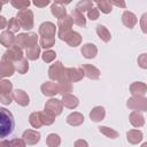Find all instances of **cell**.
<instances>
[{
    "label": "cell",
    "instance_id": "c3c4849f",
    "mask_svg": "<svg viewBox=\"0 0 147 147\" xmlns=\"http://www.w3.org/2000/svg\"><path fill=\"white\" fill-rule=\"evenodd\" d=\"M75 147H88V144H87V141L86 140H84V139H77L76 141H75V145H74Z\"/></svg>",
    "mask_w": 147,
    "mask_h": 147
},
{
    "label": "cell",
    "instance_id": "ac0fdd59",
    "mask_svg": "<svg viewBox=\"0 0 147 147\" xmlns=\"http://www.w3.org/2000/svg\"><path fill=\"white\" fill-rule=\"evenodd\" d=\"M80 52H82V54L85 59H94L98 54V48L94 44L88 42V44H85V45L82 46Z\"/></svg>",
    "mask_w": 147,
    "mask_h": 147
},
{
    "label": "cell",
    "instance_id": "ba28073f",
    "mask_svg": "<svg viewBox=\"0 0 147 147\" xmlns=\"http://www.w3.org/2000/svg\"><path fill=\"white\" fill-rule=\"evenodd\" d=\"M64 67H63V64H62V62H60V61H56L55 63H53L51 67H49V69H48V77L52 79V80H60V78H61V76H62V74H63V71H64Z\"/></svg>",
    "mask_w": 147,
    "mask_h": 147
},
{
    "label": "cell",
    "instance_id": "cb8c5ba5",
    "mask_svg": "<svg viewBox=\"0 0 147 147\" xmlns=\"http://www.w3.org/2000/svg\"><path fill=\"white\" fill-rule=\"evenodd\" d=\"M126 139L130 144L137 145L142 140V132L140 130H130L126 133Z\"/></svg>",
    "mask_w": 147,
    "mask_h": 147
},
{
    "label": "cell",
    "instance_id": "f907efd6",
    "mask_svg": "<svg viewBox=\"0 0 147 147\" xmlns=\"http://www.w3.org/2000/svg\"><path fill=\"white\" fill-rule=\"evenodd\" d=\"M111 5H115L117 7H122V8H125V2L124 1H121V2H117V1H110Z\"/></svg>",
    "mask_w": 147,
    "mask_h": 147
},
{
    "label": "cell",
    "instance_id": "d6a6232c",
    "mask_svg": "<svg viewBox=\"0 0 147 147\" xmlns=\"http://www.w3.org/2000/svg\"><path fill=\"white\" fill-rule=\"evenodd\" d=\"M40 117H41V121H42L44 125H52L55 122L56 116L53 115L52 113L47 111V110H44V111H40Z\"/></svg>",
    "mask_w": 147,
    "mask_h": 147
},
{
    "label": "cell",
    "instance_id": "52a82bcc",
    "mask_svg": "<svg viewBox=\"0 0 147 147\" xmlns=\"http://www.w3.org/2000/svg\"><path fill=\"white\" fill-rule=\"evenodd\" d=\"M45 110L52 113L55 116H59L62 113V110H63V103H62L61 100L55 99V98H52L48 101H46V103H45Z\"/></svg>",
    "mask_w": 147,
    "mask_h": 147
},
{
    "label": "cell",
    "instance_id": "816d5d0a",
    "mask_svg": "<svg viewBox=\"0 0 147 147\" xmlns=\"http://www.w3.org/2000/svg\"><path fill=\"white\" fill-rule=\"evenodd\" d=\"M6 24H8V23L6 22V18H5L3 16H0V28H1V29L6 28Z\"/></svg>",
    "mask_w": 147,
    "mask_h": 147
},
{
    "label": "cell",
    "instance_id": "681fc988",
    "mask_svg": "<svg viewBox=\"0 0 147 147\" xmlns=\"http://www.w3.org/2000/svg\"><path fill=\"white\" fill-rule=\"evenodd\" d=\"M51 2L48 1V0H45V1H33V5L36 6V7H40V8H42V7H46L47 5H49Z\"/></svg>",
    "mask_w": 147,
    "mask_h": 147
},
{
    "label": "cell",
    "instance_id": "f6af8a7d",
    "mask_svg": "<svg viewBox=\"0 0 147 147\" xmlns=\"http://www.w3.org/2000/svg\"><path fill=\"white\" fill-rule=\"evenodd\" d=\"M99 15H100V10L98 9V7H93L91 8L88 11H87V17L91 20V21H95L99 18Z\"/></svg>",
    "mask_w": 147,
    "mask_h": 147
},
{
    "label": "cell",
    "instance_id": "ee69618b",
    "mask_svg": "<svg viewBox=\"0 0 147 147\" xmlns=\"http://www.w3.org/2000/svg\"><path fill=\"white\" fill-rule=\"evenodd\" d=\"M26 146V142L24 141V139L22 138H15V139H11L9 141V147H25Z\"/></svg>",
    "mask_w": 147,
    "mask_h": 147
},
{
    "label": "cell",
    "instance_id": "484cf974",
    "mask_svg": "<svg viewBox=\"0 0 147 147\" xmlns=\"http://www.w3.org/2000/svg\"><path fill=\"white\" fill-rule=\"evenodd\" d=\"M71 18L74 21L75 24L79 25V26H85L86 25V18L84 16V14L82 11H79L78 9H72L71 11Z\"/></svg>",
    "mask_w": 147,
    "mask_h": 147
},
{
    "label": "cell",
    "instance_id": "83f0119b",
    "mask_svg": "<svg viewBox=\"0 0 147 147\" xmlns=\"http://www.w3.org/2000/svg\"><path fill=\"white\" fill-rule=\"evenodd\" d=\"M29 123L34 129H39L41 125H44L42 124V121H41V117H40V111H33V113H31L30 116H29Z\"/></svg>",
    "mask_w": 147,
    "mask_h": 147
},
{
    "label": "cell",
    "instance_id": "7dc6e473",
    "mask_svg": "<svg viewBox=\"0 0 147 147\" xmlns=\"http://www.w3.org/2000/svg\"><path fill=\"white\" fill-rule=\"evenodd\" d=\"M140 28L144 33H147V13L142 14L140 17Z\"/></svg>",
    "mask_w": 147,
    "mask_h": 147
},
{
    "label": "cell",
    "instance_id": "277c9868",
    "mask_svg": "<svg viewBox=\"0 0 147 147\" xmlns=\"http://www.w3.org/2000/svg\"><path fill=\"white\" fill-rule=\"evenodd\" d=\"M72 24H74V21L71 18V15H67L62 20H59V22H57V28H59L57 34H59V38L61 40L64 41L65 38H67V36L72 31L71 30Z\"/></svg>",
    "mask_w": 147,
    "mask_h": 147
},
{
    "label": "cell",
    "instance_id": "4fadbf2b",
    "mask_svg": "<svg viewBox=\"0 0 147 147\" xmlns=\"http://www.w3.org/2000/svg\"><path fill=\"white\" fill-rule=\"evenodd\" d=\"M130 92L132 96H144L147 92V85L142 82H134L130 85Z\"/></svg>",
    "mask_w": 147,
    "mask_h": 147
},
{
    "label": "cell",
    "instance_id": "8992f818",
    "mask_svg": "<svg viewBox=\"0 0 147 147\" xmlns=\"http://www.w3.org/2000/svg\"><path fill=\"white\" fill-rule=\"evenodd\" d=\"M2 59L3 60H8L10 62H18L20 60L23 59V51L21 47H18L17 45H14L11 46L10 48H8L5 54L2 55Z\"/></svg>",
    "mask_w": 147,
    "mask_h": 147
},
{
    "label": "cell",
    "instance_id": "7a4b0ae2",
    "mask_svg": "<svg viewBox=\"0 0 147 147\" xmlns=\"http://www.w3.org/2000/svg\"><path fill=\"white\" fill-rule=\"evenodd\" d=\"M16 18H17L22 29L28 31V30H31L33 28V13L31 9L18 10Z\"/></svg>",
    "mask_w": 147,
    "mask_h": 147
},
{
    "label": "cell",
    "instance_id": "836d02e7",
    "mask_svg": "<svg viewBox=\"0 0 147 147\" xmlns=\"http://www.w3.org/2000/svg\"><path fill=\"white\" fill-rule=\"evenodd\" d=\"M15 68H16L18 74H21V75L26 74L28 70H29V62H28V60L23 57L22 60H20L18 62L15 63Z\"/></svg>",
    "mask_w": 147,
    "mask_h": 147
},
{
    "label": "cell",
    "instance_id": "30bf717a",
    "mask_svg": "<svg viewBox=\"0 0 147 147\" xmlns=\"http://www.w3.org/2000/svg\"><path fill=\"white\" fill-rule=\"evenodd\" d=\"M22 138L24 139V141L28 144V145H36L39 142L40 140V133L36 130H31V129H28L23 132L22 134Z\"/></svg>",
    "mask_w": 147,
    "mask_h": 147
},
{
    "label": "cell",
    "instance_id": "8d00e7d4",
    "mask_svg": "<svg viewBox=\"0 0 147 147\" xmlns=\"http://www.w3.org/2000/svg\"><path fill=\"white\" fill-rule=\"evenodd\" d=\"M39 42H40V47H42L45 49H49L51 47L54 46L55 39L53 37H41L40 40H39Z\"/></svg>",
    "mask_w": 147,
    "mask_h": 147
},
{
    "label": "cell",
    "instance_id": "d6986e66",
    "mask_svg": "<svg viewBox=\"0 0 147 147\" xmlns=\"http://www.w3.org/2000/svg\"><path fill=\"white\" fill-rule=\"evenodd\" d=\"M122 22H123V24H124L126 28L132 29V28H134V25L137 24L138 20H137V16H136L132 11L125 10V11L123 13V15H122Z\"/></svg>",
    "mask_w": 147,
    "mask_h": 147
},
{
    "label": "cell",
    "instance_id": "9c48e42d",
    "mask_svg": "<svg viewBox=\"0 0 147 147\" xmlns=\"http://www.w3.org/2000/svg\"><path fill=\"white\" fill-rule=\"evenodd\" d=\"M56 26L52 22H44L39 26V34L41 37H55Z\"/></svg>",
    "mask_w": 147,
    "mask_h": 147
},
{
    "label": "cell",
    "instance_id": "e575fe53",
    "mask_svg": "<svg viewBox=\"0 0 147 147\" xmlns=\"http://www.w3.org/2000/svg\"><path fill=\"white\" fill-rule=\"evenodd\" d=\"M93 5H94V2L91 0H83L77 3L76 9H78L79 11H82L84 14V11H88L91 8H93Z\"/></svg>",
    "mask_w": 147,
    "mask_h": 147
},
{
    "label": "cell",
    "instance_id": "ab89813d",
    "mask_svg": "<svg viewBox=\"0 0 147 147\" xmlns=\"http://www.w3.org/2000/svg\"><path fill=\"white\" fill-rule=\"evenodd\" d=\"M11 90H13V84L9 80L2 79L0 82V94H3V93H13Z\"/></svg>",
    "mask_w": 147,
    "mask_h": 147
},
{
    "label": "cell",
    "instance_id": "d590c367",
    "mask_svg": "<svg viewBox=\"0 0 147 147\" xmlns=\"http://www.w3.org/2000/svg\"><path fill=\"white\" fill-rule=\"evenodd\" d=\"M99 131H100L102 134H105L106 137L110 138V139H116V138L118 137V132L115 131L114 129L108 127V126H99Z\"/></svg>",
    "mask_w": 147,
    "mask_h": 147
},
{
    "label": "cell",
    "instance_id": "e0dca14e",
    "mask_svg": "<svg viewBox=\"0 0 147 147\" xmlns=\"http://www.w3.org/2000/svg\"><path fill=\"white\" fill-rule=\"evenodd\" d=\"M82 69L84 70V74H85V76L87 77V78H90V79H93V80H96V79H99L100 78V70L96 68V67H94V65H92V64H83L82 65Z\"/></svg>",
    "mask_w": 147,
    "mask_h": 147
},
{
    "label": "cell",
    "instance_id": "b9f144b4",
    "mask_svg": "<svg viewBox=\"0 0 147 147\" xmlns=\"http://www.w3.org/2000/svg\"><path fill=\"white\" fill-rule=\"evenodd\" d=\"M38 36L34 32H30L26 36V48H30L34 45H38Z\"/></svg>",
    "mask_w": 147,
    "mask_h": 147
},
{
    "label": "cell",
    "instance_id": "6da1fadb",
    "mask_svg": "<svg viewBox=\"0 0 147 147\" xmlns=\"http://www.w3.org/2000/svg\"><path fill=\"white\" fill-rule=\"evenodd\" d=\"M0 132L1 137L6 138L8 134L11 133L14 127V118L10 111H8L6 108L0 109Z\"/></svg>",
    "mask_w": 147,
    "mask_h": 147
},
{
    "label": "cell",
    "instance_id": "4316f807",
    "mask_svg": "<svg viewBox=\"0 0 147 147\" xmlns=\"http://www.w3.org/2000/svg\"><path fill=\"white\" fill-rule=\"evenodd\" d=\"M96 33L99 36V38L105 41V42H108L110 39H111V34L109 32V30L105 26V25H101V24H98L96 25Z\"/></svg>",
    "mask_w": 147,
    "mask_h": 147
},
{
    "label": "cell",
    "instance_id": "bcb514c9",
    "mask_svg": "<svg viewBox=\"0 0 147 147\" xmlns=\"http://www.w3.org/2000/svg\"><path fill=\"white\" fill-rule=\"evenodd\" d=\"M138 65L142 69H147V53H142L138 56Z\"/></svg>",
    "mask_w": 147,
    "mask_h": 147
},
{
    "label": "cell",
    "instance_id": "3957f363",
    "mask_svg": "<svg viewBox=\"0 0 147 147\" xmlns=\"http://www.w3.org/2000/svg\"><path fill=\"white\" fill-rule=\"evenodd\" d=\"M84 76H85V74L82 68H65L59 82L65 80V82L75 83V82L82 80Z\"/></svg>",
    "mask_w": 147,
    "mask_h": 147
},
{
    "label": "cell",
    "instance_id": "f35d334b",
    "mask_svg": "<svg viewBox=\"0 0 147 147\" xmlns=\"http://www.w3.org/2000/svg\"><path fill=\"white\" fill-rule=\"evenodd\" d=\"M7 29H8V31H10V32L14 33V32H17V31H18L20 29H22V28H21V25H20L17 18H16V17H11V18L8 21Z\"/></svg>",
    "mask_w": 147,
    "mask_h": 147
},
{
    "label": "cell",
    "instance_id": "603a6c76",
    "mask_svg": "<svg viewBox=\"0 0 147 147\" xmlns=\"http://www.w3.org/2000/svg\"><path fill=\"white\" fill-rule=\"evenodd\" d=\"M62 103L65 108H69V109H75L78 105H79V100L77 96L72 95V94H67L64 96H62Z\"/></svg>",
    "mask_w": 147,
    "mask_h": 147
},
{
    "label": "cell",
    "instance_id": "74e56055",
    "mask_svg": "<svg viewBox=\"0 0 147 147\" xmlns=\"http://www.w3.org/2000/svg\"><path fill=\"white\" fill-rule=\"evenodd\" d=\"M11 6L15 7L16 9H20V10H24V9H28V7L30 6V1L29 0H11L10 1Z\"/></svg>",
    "mask_w": 147,
    "mask_h": 147
},
{
    "label": "cell",
    "instance_id": "5bb4252c",
    "mask_svg": "<svg viewBox=\"0 0 147 147\" xmlns=\"http://www.w3.org/2000/svg\"><path fill=\"white\" fill-rule=\"evenodd\" d=\"M13 95H14V100L16 101V103L22 107H26L30 103V98H29L28 93L24 92L23 90H18V88L15 90L13 92Z\"/></svg>",
    "mask_w": 147,
    "mask_h": 147
},
{
    "label": "cell",
    "instance_id": "db71d44e",
    "mask_svg": "<svg viewBox=\"0 0 147 147\" xmlns=\"http://www.w3.org/2000/svg\"><path fill=\"white\" fill-rule=\"evenodd\" d=\"M140 147H147V141H146V142H144V144H142Z\"/></svg>",
    "mask_w": 147,
    "mask_h": 147
},
{
    "label": "cell",
    "instance_id": "f5cc1de1",
    "mask_svg": "<svg viewBox=\"0 0 147 147\" xmlns=\"http://www.w3.org/2000/svg\"><path fill=\"white\" fill-rule=\"evenodd\" d=\"M0 147H9V141L8 140H2L0 142Z\"/></svg>",
    "mask_w": 147,
    "mask_h": 147
},
{
    "label": "cell",
    "instance_id": "f1b7e54d",
    "mask_svg": "<svg viewBox=\"0 0 147 147\" xmlns=\"http://www.w3.org/2000/svg\"><path fill=\"white\" fill-rule=\"evenodd\" d=\"M57 88H59V94L64 96L67 94H70V92L72 91V85L70 82L61 80V82H57Z\"/></svg>",
    "mask_w": 147,
    "mask_h": 147
},
{
    "label": "cell",
    "instance_id": "5b68a950",
    "mask_svg": "<svg viewBox=\"0 0 147 147\" xmlns=\"http://www.w3.org/2000/svg\"><path fill=\"white\" fill-rule=\"evenodd\" d=\"M127 108L136 111H147V98L145 96H132L126 102Z\"/></svg>",
    "mask_w": 147,
    "mask_h": 147
},
{
    "label": "cell",
    "instance_id": "44dd1931",
    "mask_svg": "<svg viewBox=\"0 0 147 147\" xmlns=\"http://www.w3.org/2000/svg\"><path fill=\"white\" fill-rule=\"evenodd\" d=\"M67 123L71 126H78L84 123V116L78 111H74L67 116Z\"/></svg>",
    "mask_w": 147,
    "mask_h": 147
},
{
    "label": "cell",
    "instance_id": "1f68e13d",
    "mask_svg": "<svg viewBox=\"0 0 147 147\" xmlns=\"http://www.w3.org/2000/svg\"><path fill=\"white\" fill-rule=\"evenodd\" d=\"M95 3H96V6H98V9L99 10H101V13H103V14H109L113 9V5H111V2L110 1H108V0H101V1H95Z\"/></svg>",
    "mask_w": 147,
    "mask_h": 147
},
{
    "label": "cell",
    "instance_id": "8fae6325",
    "mask_svg": "<svg viewBox=\"0 0 147 147\" xmlns=\"http://www.w3.org/2000/svg\"><path fill=\"white\" fill-rule=\"evenodd\" d=\"M15 70H16V68H15V65H14L13 62H10V61H8V60L1 59L0 75H1L2 78H5V77H10V76L14 74Z\"/></svg>",
    "mask_w": 147,
    "mask_h": 147
},
{
    "label": "cell",
    "instance_id": "9a60e30c",
    "mask_svg": "<svg viewBox=\"0 0 147 147\" xmlns=\"http://www.w3.org/2000/svg\"><path fill=\"white\" fill-rule=\"evenodd\" d=\"M51 11H52L53 16H55V17L59 18V20H62L63 17L67 16L65 7H64L63 2H60V1H56V2H53V3H52V6H51Z\"/></svg>",
    "mask_w": 147,
    "mask_h": 147
},
{
    "label": "cell",
    "instance_id": "2e32d148",
    "mask_svg": "<svg viewBox=\"0 0 147 147\" xmlns=\"http://www.w3.org/2000/svg\"><path fill=\"white\" fill-rule=\"evenodd\" d=\"M15 40H16V36H14L13 32L10 31H2L0 34V42L2 46L5 47H11L15 45Z\"/></svg>",
    "mask_w": 147,
    "mask_h": 147
},
{
    "label": "cell",
    "instance_id": "4dcf8cb0",
    "mask_svg": "<svg viewBox=\"0 0 147 147\" xmlns=\"http://www.w3.org/2000/svg\"><path fill=\"white\" fill-rule=\"evenodd\" d=\"M46 144L48 147H59L61 145V138L56 133H51L46 138Z\"/></svg>",
    "mask_w": 147,
    "mask_h": 147
},
{
    "label": "cell",
    "instance_id": "d4e9b609",
    "mask_svg": "<svg viewBox=\"0 0 147 147\" xmlns=\"http://www.w3.org/2000/svg\"><path fill=\"white\" fill-rule=\"evenodd\" d=\"M64 41H65L69 46L76 47V46H79V45H80V42H82V36H80L78 32H76V31H71V32L67 36V38H65Z\"/></svg>",
    "mask_w": 147,
    "mask_h": 147
},
{
    "label": "cell",
    "instance_id": "ffe728a7",
    "mask_svg": "<svg viewBox=\"0 0 147 147\" xmlns=\"http://www.w3.org/2000/svg\"><path fill=\"white\" fill-rule=\"evenodd\" d=\"M129 121H130L131 125L134 127H141L145 124V117L142 116V114L140 111H136V110H133L130 114Z\"/></svg>",
    "mask_w": 147,
    "mask_h": 147
},
{
    "label": "cell",
    "instance_id": "7c38bea8",
    "mask_svg": "<svg viewBox=\"0 0 147 147\" xmlns=\"http://www.w3.org/2000/svg\"><path fill=\"white\" fill-rule=\"evenodd\" d=\"M40 90H41V93L46 96H54L55 94L59 93L57 83H54V82H45L40 86Z\"/></svg>",
    "mask_w": 147,
    "mask_h": 147
},
{
    "label": "cell",
    "instance_id": "f546056e",
    "mask_svg": "<svg viewBox=\"0 0 147 147\" xmlns=\"http://www.w3.org/2000/svg\"><path fill=\"white\" fill-rule=\"evenodd\" d=\"M25 55L29 60L31 61H36L39 56H40V45H34L30 48H26Z\"/></svg>",
    "mask_w": 147,
    "mask_h": 147
},
{
    "label": "cell",
    "instance_id": "60d3db41",
    "mask_svg": "<svg viewBox=\"0 0 147 147\" xmlns=\"http://www.w3.org/2000/svg\"><path fill=\"white\" fill-rule=\"evenodd\" d=\"M55 57H56V53H55L54 51H52V49H46V51L41 54V59H42V61L46 62V63H51L52 61L55 60Z\"/></svg>",
    "mask_w": 147,
    "mask_h": 147
},
{
    "label": "cell",
    "instance_id": "7402d4cb",
    "mask_svg": "<svg viewBox=\"0 0 147 147\" xmlns=\"http://www.w3.org/2000/svg\"><path fill=\"white\" fill-rule=\"evenodd\" d=\"M106 116V110L102 106H96L94 107L91 113H90V118L93 121V122H100L105 118Z\"/></svg>",
    "mask_w": 147,
    "mask_h": 147
},
{
    "label": "cell",
    "instance_id": "7bdbcfd3",
    "mask_svg": "<svg viewBox=\"0 0 147 147\" xmlns=\"http://www.w3.org/2000/svg\"><path fill=\"white\" fill-rule=\"evenodd\" d=\"M14 99V95L13 93H3V94H0V102L2 105H10L11 101Z\"/></svg>",
    "mask_w": 147,
    "mask_h": 147
}]
</instances>
